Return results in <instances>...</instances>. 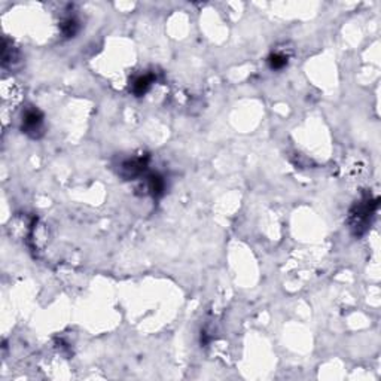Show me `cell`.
I'll list each match as a JSON object with an SVG mask.
<instances>
[{
	"label": "cell",
	"instance_id": "6da1fadb",
	"mask_svg": "<svg viewBox=\"0 0 381 381\" xmlns=\"http://www.w3.org/2000/svg\"><path fill=\"white\" fill-rule=\"evenodd\" d=\"M377 200H371V197H366L365 200L354 204V207L350 211V228L354 235H362L368 229L371 222V218L375 213Z\"/></svg>",
	"mask_w": 381,
	"mask_h": 381
},
{
	"label": "cell",
	"instance_id": "7a4b0ae2",
	"mask_svg": "<svg viewBox=\"0 0 381 381\" xmlns=\"http://www.w3.org/2000/svg\"><path fill=\"white\" fill-rule=\"evenodd\" d=\"M21 130L27 136H30L33 139H39L43 134V115H42V112L37 110L36 107L26 109V112L22 113V120H21Z\"/></svg>",
	"mask_w": 381,
	"mask_h": 381
},
{
	"label": "cell",
	"instance_id": "3957f363",
	"mask_svg": "<svg viewBox=\"0 0 381 381\" xmlns=\"http://www.w3.org/2000/svg\"><path fill=\"white\" fill-rule=\"evenodd\" d=\"M146 159L143 158H133V159H127L122 164V174L127 179H134L146 170Z\"/></svg>",
	"mask_w": 381,
	"mask_h": 381
},
{
	"label": "cell",
	"instance_id": "277c9868",
	"mask_svg": "<svg viewBox=\"0 0 381 381\" xmlns=\"http://www.w3.org/2000/svg\"><path fill=\"white\" fill-rule=\"evenodd\" d=\"M151 85H152V76H149V75L139 76V78L134 79L133 87H131V91H133L134 96L140 97V96H143V94L148 92V89L151 88Z\"/></svg>",
	"mask_w": 381,
	"mask_h": 381
},
{
	"label": "cell",
	"instance_id": "5b68a950",
	"mask_svg": "<svg viewBox=\"0 0 381 381\" xmlns=\"http://www.w3.org/2000/svg\"><path fill=\"white\" fill-rule=\"evenodd\" d=\"M148 188L154 197H161L165 190V182L159 174H151L148 180Z\"/></svg>",
	"mask_w": 381,
	"mask_h": 381
},
{
	"label": "cell",
	"instance_id": "8992f818",
	"mask_svg": "<svg viewBox=\"0 0 381 381\" xmlns=\"http://www.w3.org/2000/svg\"><path fill=\"white\" fill-rule=\"evenodd\" d=\"M61 32L64 37H73L79 32V22L75 17H67L61 22Z\"/></svg>",
	"mask_w": 381,
	"mask_h": 381
},
{
	"label": "cell",
	"instance_id": "52a82bcc",
	"mask_svg": "<svg viewBox=\"0 0 381 381\" xmlns=\"http://www.w3.org/2000/svg\"><path fill=\"white\" fill-rule=\"evenodd\" d=\"M268 64H270V67L273 70H281L288 64V57H284L280 52L271 54L270 58H268Z\"/></svg>",
	"mask_w": 381,
	"mask_h": 381
}]
</instances>
